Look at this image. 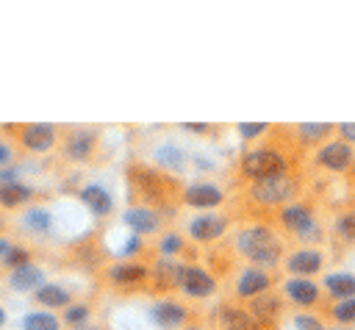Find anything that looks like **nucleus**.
Masks as SVG:
<instances>
[{"mask_svg": "<svg viewBox=\"0 0 355 330\" xmlns=\"http://www.w3.org/2000/svg\"><path fill=\"white\" fill-rule=\"evenodd\" d=\"M108 261H111V255L105 250V241H103L100 230H89V233L72 238L64 247V266L69 272H80V275H89L94 280L108 266Z\"/></svg>", "mask_w": 355, "mask_h": 330, "instance_id": "nucleus-7", "label": "nucleus"}, {"mask_svg": "<svg viewBox=\"0 0 355 330\" xmlns=\"http://www.w3.org/2000/svg\"><path fill=\"white\" fill-rule=\"evenodd\" d=\"M33 197H36V191L22 180L0 183V208H6V211H25L33 202Z\"/></svg>", "mask_w": 355, "mask_h": 330, "instance_id": "nucleus-26", "label": "nucleus"}, {"mask_svg": "<svg viewBox=\"0 0 355 330\" xmlns=\"http://www.w3.org/2000/svg\"><path fill=\"white\" fill-rule=\"evenodd\" d=\"M233 219L225 211H205V214H194L183 222V236L194 244V247H214L219 241H225V236L230 233Z\"/></svg>", "mask_w": 355, "mask_h": 330, "instance_id": "nucleus-11", "label": "nucleus"}, {"mask_svg": "<svg viewBox=\"0 0 355 330\" xmlns=\"http://www.w3.org/2000/svg\"><path fill=\"white\" fill-rule=\"evenodd\" d=\"M352 164H355V147L344 144L341 139H330L311 155V166L327 175H347Z\"/></svg>", "mask_w": 355, "mask_h": 330, "instance_id": "nucleus-17", "label": "nucleus"}, {"mask_svg": "<svg viewBox=\"0 0 355 330\" xmlns=\"http://www.w3.org/2000/svg\"><path fill=\"white\" fill-rule=\"evenodd\" d=\"M336 139L355 147V122H336Z\"/></svg>", "mask_w": 355, "mask_h": 330, "instance_id": "nucleus-35", "label": "nucleus"}, {"mask_svg": "<svg viewBox=\"0 0 355 330\" xmlns=\"http://www.w3.org/2000/svg\"><path fill=\"white\" fill-rule=\"evenodd\" d=\"M247 305V311L255 316V322H261V324H280V319L288 313V302L283 299V294L275 288V291H266V294H261V297H255V299H250V302H244Z\"/></svg>", "mask_w": 355, "mask_h": 330, "instance_id": "nucleus-23", "label": "nucleus"}, {"mask_svg": "<svg viewBox=\"0 0 355 330\" xmlns=\"http://www.w3.org/2000/svg\"><path fill=\"white\" fill-rule=\"evenodd\" d=\"M31 297H33V302H36L42 311H64V308H69L75 299H80L75 288L61 286V283H44V286H39Z\"/></svg>", "mask_w": 355, "mask_h": 330, "instance_id": "nucleus-24", "label": "nucleus"}, {"mask_svg": "<svg viewBox=\"0 0 355 330\" xmlns=\"http://www.w3.org/2000/svg\"><path fill=\"white\" fill-rule=\"evenodd\" d=\"M319 283H322L327 302H344V299L355 297V275H349V272H324V277Z\"/></svg>", "mask_w": 355, "mask_h": 330, "instance_id": "nucleus-25", "label": "nucleus"}, {"mask_svg": "<svg viewBox=\"0 0 355 330\" xmlns=\"http://www.w3.org/2000/svg\"><path fill=\"white\" fill-rule=\"evenodd\" d=\"M219 280H216V275L205 266V263H200V261H183L180 263V275H178V294L186 299V302H191V305H197V302H208V299H214L216 294H219Z\"/></svg>", "mask_w": 355, "mask_h": 330, "instance_id": "nucleus-10", "label": "nucleus"}, {"mask_svg": "<svg viewBox=\"0 0 355 330\" xmlns=\"http://www.w3.org/2000/svg\"><path fill=\"white\" fill-rule=\"evenodd\" d=\"M153 261L155 258H116L108 261V266L100 272V277L94 280L103 291L116 294V297H128V294H144L150 272H153Z\"/></svg>", "mask_w": 355, "mask_h": 330, "instance_id": "nucleus-6", "label": "nucleus"}, {"mask_svg": "<svg viewBox=\"0 0 355 330\" xmlns=\"http://www.w3.org/2000/svg\"><path fill=\"white\" fill-rule=\"evenodd\" d=\"M147 313H150V322L158 324L161 330H183V327H189L191 322L202 319V313L197 311V305L186 302L183 297H164V299H155Z\"/></svg>", "mask_w": 355, "mask_h": 330, "instance_id": "nucleus-14", "label": "nucleus"}, {"mask_svg": "<svg viewBox=\"0 0 355 330\" xmlns=\"http://www.w3.org/2000/svg\"><path fill=\"white\" fill-rule=\"evenodd\" d=\"M344 177H347V180H349V183H352V186H355V164H352V166H349V172H347V175H344Z\"/></svg>", "mask_w": 355, "mask_h": 330, "instance_id": "nucleus-40", "label": "nucleus"}, {"mask_svg": "<svg viewBox=\"0 0 355 330\" xmlns=\"http://www.w3.org/2000/svg\"><path fill=\"white\" fill-rule=\"evenodd\" d=\"M186 180L178 175H169L158 166H153L144 158H130L125 164V189H128V205L158 211L169 219L180 211Z\"/></svg>", "mask_w": 355, "mask_h": 330, "instance_id": "nucleus-2", "label": "nucleus"}, {"mask_svg": "<svg viewBox=\"0 0 355 330\" xmlns=\"http://www.w3.org/2000/svg\"><path fill=\"white\" fill-rule=\"evenodd\" d=\"M8 283H11L14 291H31V294H33L39 286H44V269L31 261V263L14 269L11 277H8Z\"/></svg>", "mask_w": 355, "mask_h": 330, "instance_id": "nucleus-29", "label": "nucleus"}, {"mask_svg": "<svg viewBox=\"0 0 355 330\" xmlns=\"http://www.w3.org/2000/svg\"><path fill=\"white\" fill-rule=\"evenodd\" d=\"M108 158L105 133L97 125H67L58 144V161L67 169L97 166Z\"/></svg>", "mask_w": 355, "mask_h": 330, "instance_id": "nucleus-5", "label": "nucleus"}, {"mask_svg": "<svg viewBox=\"0 0 355 330\" xmlns=\"http://www.w3.org/2000/svg\"><path fill=\"white\" fill-rule=\"evenodd\" d=\"M227 247L239 263L266 269H280V261L288 250V244L272 225H239L227 238Z\"/></svg>", "mask_w": 355, "mask_h": 330, "instance_id": "nucleus-4", "label": "nucleus"}, {"mask_svg": "<svg viewBox=\"0 0 355 330\" xmlns=\"http://www.w3.org/2000/svg\"><path fill=\"white\" fill-rule=\"evenodd\" d=\"M277 291L283 294V299L288 302V308H294L297 313H319L327 305V297L322 291L319 280H308V277H283Z\"/></svg>", "mask_w": 355, "mask_h": 330, "instance_id": "nucleus-12", "label": "nucleus"}, {"mask_svg": "<svg viewBox=\"0 0 355 330\" xmlns=\"http://www.w3.org/2000/svg\"><path fill=\"white\" fill-rule=\"evenodd\" d=\"M150 247H153V255L155 258H164V261H194V250H191L194 244L175 225L166 227L158 238H153Z\"/></svg>", "mask_w": 355, "mask_h": 330, "instance_id": "nucleus-20", "label": "nucleus"}, {"mask_svg": "<svg viewBox=\"0 0 355 330\" xmlns=\"http://www.w3.org/2000/svg\"><path fill=\"white\" fill-rule=\"evenodd\" d=\"M291 136L297 141V147L308 155L311 150H319L322 144H327L330 139H336V125L333 122H294L288 125Z\"/></svg>", "mask_w": 355, "mask_h": 330, "instance_id": "nucleus-21", "label": "nucleus"}, {"mask_svg": "<svg viewBox=\"0 0 355 330\" xmlns=\"http://www.w3.org/2000/svg\"><path fill=\"white\" fill-rule=\"evenodd\" d=\"M269 225L283 236L288 247H327V214L322 211V202L311 194H302L300 200L283 205Z\"/></svg>", "mask_w": 355, "mask_h": 330, "instance_id": "nucleus-3", "label": "nucleus"}, {"mask_svg": "<svg viewBox=\"0 0 355 330\" xmlns=\"http://www.w3.org/2000/svg\"><path fill=\"white\" fill-rule=\"evenodd\" d=\"M6 130H11V133H14V141H17L25 153H33V155H44V153L58 150L61 133H64V128H61V125H53V122L8 125Z\"/></svg>", "mask_w": 355, "mask_h": 330, "instance_id": "nucleus-13", "label": "nucleus"}, {"mask_svg": "<svg viewBox=\"0 0 355 330\" xmlns=\"http://www.w3.org/2000/svg\"><path fill=\"white\" fill-rule=\"evenodd\" d=\"M14 158H17L14 144L8 139H0V169H6L8 164H14Z\"/></svg>", "mask_w": 355, "mask_h": 330, "instance_id": "nucleus-36", "label": "nucleus"}, {"mask_svg": "<svg viewBox=\"0 0 355 330\" xmlns=\"http://www.w3.org/2000/svg\"><path fill=\"white\" fill-rule=\"evenodd\" d=\"M269 128H272L269 122H241V125H236V133H239L241 141L255 144V141H261L269 133Z\"/></svg>", "mask_w": 355, "mask_h": 330, "instance_id": "nucleus-33", "label": "nucleus"}, {"mask_svg": "<svg viewBox=\"0 0 355 330\" xmlns=\"http://www.w3.org/2000/svg\"><path fill=\"white\" fill-rule=\"evenodd\" d=\"M22 330H64V322L61 316H55L53 311H31L22 316Z\"/></svg>", "mask_w": 355, "mask_h": 330, "instance_id": "nucleus-31", "label": "nucleus"}, {"mask_svg": "<svg viewBox=\"0 0 355 330\" xmlns=\"http://www.w3.org/2000/svg\"><path fill=\"white\" fill-rule=\"evenodd\" d=\"M327 250L336 255L355 250V200L341 202L327 216Z\"/></svg>", "mask_w": 355, "mask_h": 330, "instance_id": "nucleus-15", "label": "nucleus"}, {"mask_svg": "<svg viewBox=\"0 0 355 330\" xmlns=\"http://www.w3.org/2000/svg\"><path fill=\"white\" fill-rule=\"evenodd\" d=\"M227 205V189H222L219 183L200 177L183 186V197H180V208H191L197 214L205 211H225Z\"/></svg>", "mask_w": 355, "mask_h": 330, "instance_id": "nucleus-16", "label": "nucleus"}, {"mask_svg": "<svg viewBox=\"0 0 355 330\" xmlns=\"http://www.w3.org/2000/svg\"><path fill=\"white\" fill-rule=\"evenodd\" d=\"M11 244H14L11 238H6V236H0V261L6 258V252H8V247H11Z\"/></svg>", "mask_w": 355, "mask_h": 330, "instance_id": "nucleus-37", "label": "nucleus"}, {"mask_svg": "<svg viewBox=\"0 0 355 330\" xmlns=\"http://www.w3.org/2000/svg\"><path fill=\"white\" fill-rule=\"evenodd\" d=\"M333 252L327 247H308V244H294L286 250L280 261V275L283 277H308L319 280L324 277V269L330 266Z\"/></svg>", "mask_w": 355, "mask_h": 330, "instance_id": "nucleus-9", "label": "nucleus"}, {"mask_svg": "<svg viewBox=\"0 0 355 330\" xmlns=\"http://www.w3.org/2000/svg\"><path fill=\"white\" fill-rule=\"evenodd\" d=\"M178 130L194 133V136H200V139H219V136L225 133L222 125H211V122H180Z\"/></svg>", "mask_w": 355, "mask_h": 330, "instance_id": "nucleus-32", "label": "nucleus"}, {"mask_svg": "<svg viewBox=\"0 0 355 330\" xmlns=\"http://www.w3.org/2000/svg\"><path fill=\"white\" fill-rule=\"evenodd\" d=\"M19 225L33 236H44V233L53 230V214L44 205H28L19 216Z\"/></svg>", "mask_w": 355, "mask_h": 330, "instance_id": "nucleus-30", "label": "nucleus"}, {"mask_svg": "<svg viewBox=\"0 0 355 330\" xmlns=\"http://www.w3.org/2000/svg\"><path fill=\"white\" fill-rule=\"evenodd\" d=\"M144 161H150L153 166H158V169H164L169 175L183 177V172L189 166V153L180 144H175V141H161V144H153L150 147V153H147Z\"/></svg>", "mask_w": 355, "mask_h": 330, "instance_id": "nucleus-22", "label": "nucleus"}, {"mask_svg": "<svg viewBox=\"0 0 355 330\" xmlns=\"http://www.w3.org/2000/svg\"><path fill=\"white\" fill-rule=\"evenodd\" d=\"M94 313H97V302L94 299H75L69 308H64L61 313V322L67 330H78V327H86L94 322Z\"/></svg>", "mask_w": 355, "mask_h": 330, "instance_id": "nucleus-28", "label": "nucleus"}, {"mask_svg": "<svg viewBox=\"0 0 355 330\" xmlns=\"http://www.w3.org/2000/svg\"><path fill=\"white\" fill-rule=\"evenodd\" d=\"M283 275L280 269H266V266H239L233 272V277L225 283L227 286V297L236 302H250L266 291H275L280 286Z\"/></svg>", "mask_w": 355, "mask_h": 330, "instance_id": "nucleus-8", "label": "nucleus"}, {"mask_svg": "<svg viewBox=\"0 0 355 330\" xmlns=\"http://www.w3.org/2000/svg\"><path fill=\"white\" fill-rule=\"evenodd\" d=\"M327 327H355V297L344 299V302H327L319 313H316Z\"/></svg>", "mask_w": 355, "mask_h": 330, "instance_id": "nucleus-27", "label": "nucleus"}, {"mask_svg": "<svg viewBox=\"0 0 355 330\" xmlns=\"http://www.w3.org/2000/svg\"><path fill=\"white\" fill-rule=\"evenodd\" d=\"M78 330H108L105 324H97V322H92V324H86V327H78Z\"/></svg>", "mask_w": 355, "mask_h": 330, "instance_id": "nucleus-39", "label": "nucleus"}, {"mask_svg": "<svg viewBox=\"0 0 355 330\" xmlns=\"http://www.w3.org/2000/svg\"><path fill=\"white\" fill-rule=\"evenodd\" d=\"M3 322H6V313H3V308H0V324H3Z\"/></svg>", "mask_w": 355, "mask_h": 330, "instance_id": "nucleus-41", "label": "nucleus"}, {"mask_svg": "<svg viewBox=\"0 0 355 330\" xmlns=\"http://www.w3.org/2000/svg\"><path fill=\"white\" fill-rule=\"evenodd\" d=\"M122 222L128 225V230L136 238H144V241H153L166 227H172V219L169 216H164L158 211H150V208H139V205H128L125 214H122Z\"/></svg>", "mask_w": 355, "mask_h": 330, "instance_id": "nucleus-18", "label": "nucleus"}, {"mask_svg": "<svg viewBox=\"0 0 355 330\" xmlns=\"http://www.w3.org/2000/svg\"><path fill=\"white\" fill-rule=\"evenodd\" d=\"M25 263H31V250H25L22 244H11L8 252H6V258H3V266L8 272H14V269H19Z\"/></svg>", "mask_w": 355, "mask_h": 330, "instance_id": "nucleus-34", "label": "nucleus"}, {"mask_svg": "<svg viewBox=\"0 0 355 330\" xmlns=\"http://www.w3.org/2000/svg\"><path fill=\"white\" fill-rule=\"evenodd\" d=\"M183 330H208V324H205V319H197V322H191V324L183 327Z\"/></svg>", "mask_w": 355, "mask_h": 330, "instance_id": "nucleus-38", "label": "nucleus"}, {"mask_svg": "<svg viewBox=\"0 0 355 330\" xmlns=\"http://www.w3.org/2000/svg\"><path fill=\"white\" fill-rule=\"evenodd\" d=\"M305 169L263 180H233L227 189L225 214L241 225H269L272 216L305 194Z\"/></svg>", "mask_w": 355, "mask_h": 330, "instance_id": "nucleus-1", "label": "nucleus"}, {"mask_svg": "<svg viewBox=\"0 0 355 330\" xmlns=\"http://www.w3.org/2000/svg\"><path fill=\"white\" fill-rule=\"evenodd\" d=\"M75 197H78V202H80L97 222L111 219L114 211H116L114 194H111L108 186H103L100 180H83V183L75 189Z\"/></svg>", "mask_w": 355, "mask_h": 330, "instance_id": "nucleus-19", "label": "nucleus"}]
</instances>
